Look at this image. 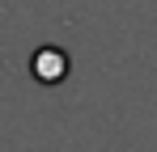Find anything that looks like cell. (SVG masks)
I'll return each mask as SVG.
<instances>
[{"instance_id":"cell-1","label":"cell","mask_w":157,"mask_h":152,"mask_svg":"<svg viewBox=\"0 0 157 152\" xmlns=\"http://www.w3.org/2000/svg\"><path fill=\"white\" fill-rule=\"evenodd\" d=\"M34 76L38 80H64L68 76V55L59 47H43L34 55Z\"/></svg>"}]
</instances>
